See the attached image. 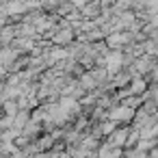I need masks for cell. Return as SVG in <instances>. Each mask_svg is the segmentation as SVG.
Returning <instances> with one entry per match:
<instances>
[{
	"label": "cell",
	"mask_w": 158,
	"mask_h": 158,
	"mask_svg": "<svg viewBox=\"0 0 158 158\" xmlns=\"http://www.w3.org/2000/svg\"><path fill=\"white\" fill-rule=\"evenodd\" d=\"M130 115H132V110L130 108H117V110H113V119H117V121H121V119H130Z\"/></svg>",
	"instance_id": "1"
},
{
	"label": "cell",
	"mask_w": 158,
	"mask_h": 158,
	"mask_svg": "<svg viewBox=\"0 0 158 158\" xmlns=\"http://www.w3.org/2000/svg\"><path fill=\"white\" fill-rule=\"evenodd\" d=\"M119 63H121V56L119 54H110L108 56V72H115L119 67Z\"/></svg>",
	"instance_id": "2"
}]
</instances>
